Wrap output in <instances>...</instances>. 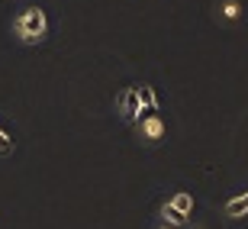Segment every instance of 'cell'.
Listing matches in <instances>:
<instances>
[{
    "instance_id": "1",
    "label": "cell",
    "mask_w": 248,
    "mask_h": 229,
    "mask_svg": "<svg viewBox=\"0 0 248 229\" xmlns=\"http://www.w3.org/2000/svg\"><path fill=\"white\" fill-rule=\"evenodd\" d=\"M13 36H16L23 46H39V42L48 36V16H46V10H42V7L19 10V16L13 19Z\"/></svg>"
},
{
    "instance_id": "2",
    "label": "cell",
    "mask_w": 248,
    "mask_h": 229,
    "mask_svg": "<svg viewBox=\"0 0 248 229\" xmlns=\"http://www.w3.org/2000/svg\"><path fill=\"white\" fill-rule=\"evenodd\" d=\"M190 210H193V200L187 197L184 191H181V194H174V197H171V200L161 207V220H165V226L177 229V226H184V223H187Z\"/></svg>"
},
{
    "instance_id": "3",
    "label": "cell",
    "mask_w": 248,
    "mask_h": 229,
    "mask_svg": "<svg viewBox=\"0 0 248 229\" xmlns=\"http://www.w3.org/2000/svg\"><path fill=\"white\" fill-rule=\"evenodd\" d=\"M136 132H139V139H142L145 146H158V142L165 139L168 126H165V119H161V113L152 110V113H145V116L136 119Z\"/></svg>"
},
{
    "instance_id": "4",
    "label": "cell",
    "mask_w": 248,
    "mask_h": 229,
    "mask_svg": "<svg viewBox=\"0 0 248 229\" xmlns=\"http://www.w3.org/2000/svg\"><path fill=\"white\" fill-rule=\"evenodd\" d=\"M116 107H120V116L126 119V123H136L139 116H145V113H148V107L142 103V94H139V84L123 91V97H120Z\"/></svg>"
},
{
    "instance_id": "5",
    "label": "cell",
    "mask_w": 248,
    "mask_h": 229,
    "mask_svg": "<svg viewBox=\"0 0 248 229\" xmlns=\"http://www.w3.org/2000/svg\"><path fill=\"white\" fill-rule=\"evenodd\" d=\"M219 16L226 19V23H239L242 16H245V7H242L239 0H219Z\"/></svg>"
},
{
    "instance_id": "6",
    "label": "cell",
    "mask_w": 248,
    "mask_h": 229,
    "mask_svg": "<svg viewBox=\"0 0 248 229\" xmlns=\"http://www.w3.org/2000/svg\"><path fill=\"white\" fill-rule=\"evenodd\" d=\"M226 213H229V216H245V213H248V194L232 197V200L226 203Z\"/></svg>"
},
{
    "instance_id": "7",
    "label": "cell",
    "mask_w": 248,
    "mask_h": 229,
    "mask_svg": "<svg viewBox=\"0 0 248 229\" xmlns=\"http://www.w3.org/2000/svg\"><path fill=\"white\" fill-rule=\"evenodd\" d=\"M158 229H171V226H165V223H161V226H158Z\"/></svg>"
}]
</instances>
